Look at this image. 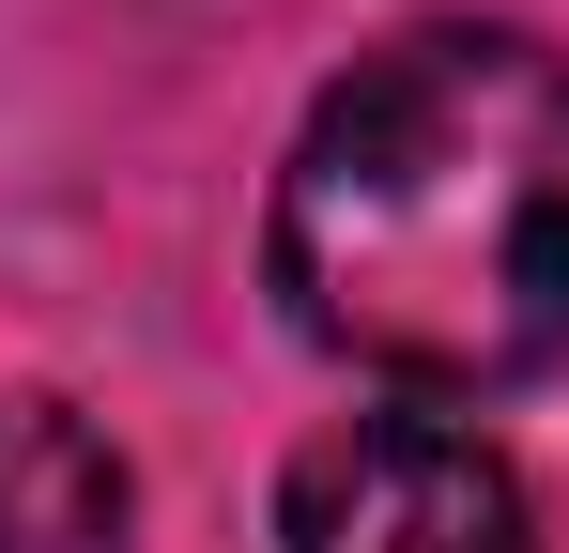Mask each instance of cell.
<instances>
[{
    "instance_id": "obj_1",
    "label": "cell",
    "mask_w": 569,
    "mask_h": 553,
    "mask_svg": "<svg viewBox=\"0 0 569 553\" xmlns=\"http://www.w3.org/2000/svg\"><path fill=\"white\" fill-rule=\"evenodd\" d=\"M262 276L308 354L400 400L569 369V62L477 16L355 47L278 154Z\"/></svg>"
},
{
    "instance_id": "obj_2",
    "label": "cell",
    "mask_w": 569,
    "mask_h": 553,
    "mask_svg": "<svg viewBox=\"0 0 569 553\" xmlns=\"http://www.w3.org/2000/svg\"><path fill=\"white\" fill-rule=\"evenodd\" d=\"M278 553H539L508 446L447 400H370L278 476Z\"/></svg>"
},
{
    "instance_id": "obj_3",
    "label": "cell",
    "mask_w": 569,
    "mask_h": 553,
    "mask_svg": "<svg viewBox=\"0 0 569 553\" xmlns=\"http://www.w3.org/2000/svg\"><path fill=\"white\" fill-rule=\"evenodd\" d=\"M139 539V476L62 384L0 400V553H123Z\"/></svg>"
}]
</instances>
